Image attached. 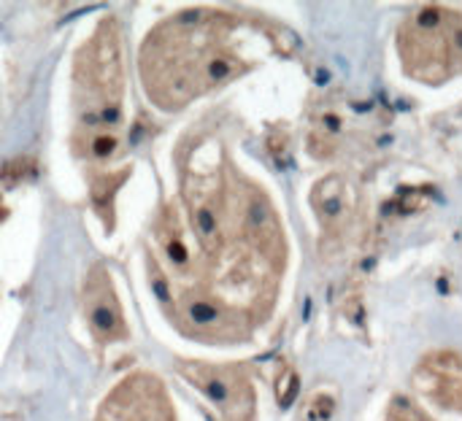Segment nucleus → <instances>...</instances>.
<instances>
[{"label":"nucleus","instance_id":"f257e3e1","mask_svg":"<svg viewBox=\"0 0 462 421\" xmlns=\"http://www.w3.org/2000/svg\"><path fill=\"white\" fill-rule=\"evenodd\" d=\"M227 19L211 11H187L157 24L141 49L146 95L165 111L184 108L244 70L227 41Z\"/></svg>","mask_w":462,"mask_h":421},{"label":"nucleus","instance_id":"f03ea898","mask_svg":"<svg viewBox=\"0 0 462 421\" xmlns=\"http://www.w3.org/2000/svg\"><path fill=\"white\" fill-rule=\"evenodd\" d=\"M125 97L122 30L106 16L76 54L73 103L79 111L76 151L95 141H119V114Z\"/></svg>","mask_w":462,"mask_h":421},{"label":"nucleus","instance_id":"7ed1b4c3","mask_svg":"<svg viewBox=\"0 0 462 421\" xmlns=\"http://www.w3.org/2000/svg\"><path fill=\"white\" fill-rule=\"evenodd\" d=\"M398 46L411 76L430 84L447 81L462 70V14L439 5L411 14Z\"/></svg>","mask_w":462,"mask_h":421},{"label":"nucleus","instance_id":"20e7f679","mask_svg":"<svg viewBox=\"0 0 462 421\" xmlns=\"http://www.w3.org/2000/svg\"><path fill=\"white\" fill-rule=\"evenodd\" d=\"M181 376L198 387L225 421H254V389L241 368L208 365V362H181Z\"/></svg>","mask_w":462,"mask_h":421},{"label":"nucleus","instance_id":"39448f33","mask_svg":"<svg viewBox=\"0 0 462 421\" xmlns=\"http://www.w3.org/2000/svg\"><path fill=\"white\" fill-rule=\"evenodd\" d=\"M97 421H176V414L160 379L135 373L106 398Z\"/></svg>","mask_w":462,"mask_h":421},{"label":"nucleus","instance_id":"423d86ee","mask_svg":"<svg viewBox=\"0 0 462 421\" xmlns=\"http://www.w3.org/2000/svg\"><path fill=\"white\" fill-rule=\"evenodd\" d=\"M84 316L97 341L114 343V341L127 338L122 303H119L111 276L103 265H95L84 281Z\"/></svg>","mask_w":462,"mask_h":421},{"label":"nucleus","instance_id":"0eeeda50","mask_svg":"<svg viewBox=\"0 0 462 421\" xmlns=\"http://www.w3.org/2000/svg\"><path fill=\"white\" fill-rule=\"evenodd\" d=\"M414 387L439 408L462 414V357L455 352L428 354L414 373Z\"/></svg>","mask_w":462,"mask_h":421},{"label":"nucleus","instance_id":"6e6552de","mask_svg":"<svg viewBox=\"0 0 462 421\" xmlns=\"http://www.w3.org/2000/svg\"><path fill=\"white\" fill-rule=\"evenodd\" d=\"M311 203L317 208L319 222L328 230H341L346 224L349 214H352L349 189H346L344 178H338V176H328L325 181H319L314 195H311Z\"/></svg>","mask_w":462,"mask_h":421},{"label":"nucleus","instance_id":"1a4fd4ad","mask_svg":"<svg viewBox=\"0 0 462 421\" xmlns=\"http://www.w3.org/2000/svg\"><path fill=\"white\" fill-rule=\"evenodd\" d=\"M130 176V170H119V173H103L100 178H95L92 184V200L97 206V211L106 216H111V200H114V192L119 189V184Z\"/></svg>","mask_w":462,"mask_h":421},{"label":"nucleus","instance_id":"9d476101","mask_svg":"<svg viewBox=\"0 0 462 421\" xmlns=\"http://www.w3.org/2000/svg\"><path fill=\"white\" fill-rule=\"evenodd\" d=\"M336 414V400L330 395H311L309 403H306V411H303V419L306 421H328Z\"/></svg>","mask_w":462,"mask_h":421},{"label":"nucleus","instance_id":"9b49d317","mask_svg":"<svg viewBox=\"0 0 462 421\" xmlns=\"http://www.w3.org/2000/svg\"><path fill=\"white\" fill-rule=\"evenodd\" d=\"M295 389H298V379H295V373H292V371H284V376L279 379V387H276V392H279V403H282V406H290V400L295 398Z\"/></svg>","mask_w":462,"mask_h":421},{"label":"nucleus","instance_id":"f8f14e48","mask_svg":"<svg viewBox=\"0 0 462 421\" xmlns=\"http://www.w3.org/2000/svg\"><path fill=\"white\" fill-rule=\"evenodd\" d=\"M390 421H420V419L414 416V411L409 408V403H398V408L393 411Z\"/></svg>","mask_w":462,"mask_h":421}]
</instances>
